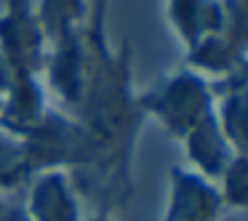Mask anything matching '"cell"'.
<instances>
[{
  "mask_svg": "<svg viewBox=\"0 0 248 221\" xmlns=\"http://www.w3.org/2000/svg\"><path fill=\"white\" fill-rule=\"evenodd\" d=\"M0 54L11 67L14 80L43 77L48 38L32 0H6V11L0 14Z\"/></svg>",
  "mask_w": 248,
  "mask_h": 221,
  "instance_id": "obj_3",
  "label": "cell"
},
{
  "mask_svg": "<svg viewBox=\"0 0 248 221\" xmlns=\"http://www.w3.org/2000/svg\"><path fill=\"white\" fill-rule=\"evenodd\" d=\"M24 208L32 221H83L80 194L67 171L35 173L27 184Z\"/></svg>",
  "mask_w": 248,
  "mask_h": 221,
  "instance_id": "obj_6",
  "label": "cell"
},
{
  "mask_svg": "<svg viewBox=\"0 0 248 221\" xmlns=\"http://www.w3.org/2000/svg\"><path fill=\"white\" fill-rule=\"evenodd\" d=\"M139 107L144 120H155L171 139L182 141L214 112V86L200 72L179 67L139 93Z\"/></svg>",
  "mask_w": 248,
  "mask_h": 221,
  "instance_id": "obj_2",
  "label": "cell"
},
{
  "mask_svg": "<svg viewBox=\"0 0 248 221\" xmlns=\"http://www.w3.org/2000/svg\"><path fill=\"white\" fill-rule=\"evenodd\" d=\"M214 184L224 210H243L248 205V157L235 155Z\"/></svg>",
  "mask_w": 248,
  "mask_h": 221,
  "instance_id": "obj_9",
  "label": "cell"
},
{
  "mask_svg": "<svg viewBox=\"0 0 248 221\" xmlns=\"http://www.w3.org/2000/svg\"><path fill=\"white\" fill-rule=\"evenodd\" d=\"M240 0H166V19L184 51L227 27Z\"/></svg>",
  "mask_w": 248,
  "mask_h": 221,
  "instance_id": "obj_7",
  "label": "cell"
},
{
  "mask_svg": "<svg viewBox=\"0 0 248 221\" xmlns=\"http://www.w3.org/2000/svg\"><path fill=\"white\" fill-rule=\"evenodd\" d=\"M83 221H118V219H115L112 210H107V208H96L91 216H83Z\"/></svg>",
  "mask_w": 248,
  "mask_h": 221,
  "instance_id": "obj_12",
  "label": "cell"
},
{
  "mask_svg": "<svg viewBox=\"0 0 248 221\" xmlns=\"http://www.w3.org/2000/svg\"><path fill=\"white\" fill-rule=\"evenodd\" d=\"M86 35L91 45L88 77L72 118L88 141V168L75 178L78 194L96 200V208L115 210L134 194V149L147 123L134 86V56L128 45L115 48L107 40L109 0H88Z\"/></svg>",
  "mask_w": 248,
  "mask_h": 221,
  "instance_id": "obj_1",
  "label": "cell"
},
{
  "mask_svg": "<svg viewBox=\"0 0 248 221\" xmlns=\"http://www.w3.org/2000/svg\"><path fill=\"white\" fill-rule=\"evenodd\" d=\"M224 213L219 189L211 178L187 165L168 173V197L160 221H219Z\"/></svg>",
  "mask_w": 248,
  "mask_h": 221,
  "instance_id": "obj_5",
  "label": "cell"
},
{
  "mask_svg": "<svg viewBox=\"0 0 248 221\" xmlns=\"http://www.w3.org/2000/svg\"><path fill=\"white\" fill-rule=\"evenodd\" d=\"M0 221H32L16 192H0Z\"/></svg>",
  "mask_w": 248,
  "mask_h": 221,
  "instance_id": "obj_10",
  "label": "cell"
},
{
  "mask_svg": "<svg viewBox=\"0 0 248 221\" xmlns=\"http://www.w3.org/2000/svg\"><path fill=\"white\" fill-rule=\"evenodd\" d=\"M11 83H14V72H11V67L6 64L3 54H0V99L6 96V91L11 88Z\"/></svg>",
  "mask_w": 248,
  "mask_h": 221,
  "instance_id": "obj_11",
  "label": "cell"
},
{
  "mask_svg": "<svg viewBox=\"0 0 248 221\" xmlns=\"http://www.w3.org/2000/svg\"><path fill=\"white\" fill-rule=\"evenodd\" d=\"M179 144H184V152H187V168L198 171L200 176L211 178V181L219 178V173L227 168L232 157L243 155V152L232 149L230 139L224 136L219 120H216V109L200 125H195Z\"/></svg>",
  "mask_w": 248,
  "mask_h": 221,
  "instance_id": "obj_8",
  "label": "cell"
},
{
  "mask_svg": "<svg viewBox=\"0 0 248 221\" xmlns=\"http://www.w3.org/2000/svg\"><path fill=\"white\" fill-rule=\"evenodd\" d=\"M189 70L200 72L208 77L211 83L221 80V77L232 75V72L243 70L248 61V32H246V0L237 3L232 11L230 22L221 32L208 35V38L198 40L192 48L184 51Z\"/></svg>",
  "mask_w": 248,
  "mask_h": 221,
  "instance_id": "obj_4",
  "label": "cell"
}]
</instances>
